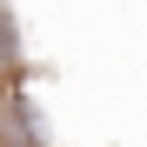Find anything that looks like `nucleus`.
<instances>
[{"mask_svg":"<svg viewBox=\"0 0 147 147\" xmlns=\"http://www.w3.org/2000/svg\"><path fill=\"white\" fill-rule=\"evenodd\" d=\"M0 147H13V140H7V107H0Z\"/></svg>","mask_w":147,"mask_h":147,"instance_id":"obj_2","label":"nucleus"},{"mask_svg":"<svg viewBox=\"0 0 147 147\" xmlns=\"http://www.w3.org/2000/svg\"><path fill=\"white\" fill-rule=\"evenodd\" d=\"M20 67H27V47H20V20L0 0V87H20Z\"/></svg>","mask_w":147,"mask_h":147,"instance_id":"obj_1","label":"nucleus"}]
</instances>
